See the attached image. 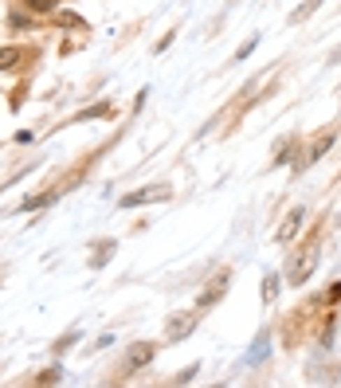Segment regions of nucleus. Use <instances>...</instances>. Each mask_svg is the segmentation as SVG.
Wrapping results in <instances>:
<instances>
[{
	"mask_svg": "<svg viewBox=\"0 0 341 388\" xmlns=\"http://www.w3.org/2000/svg\"><path fill=\"white\" fill-rule=\"evenodd\" d=\"M192 326H196V314H181V318L169 322V341H181L192 333Z\"/></svg>",
	"mask_w": 341,
	"mask_h": 388,
	"instance_id": "5",
	"label": "nucleus"
},
{
	"mask_svg": "<svg viewBox=\"0 0 341 388\" xmlns=\"http://www.w3.org/2000/svg\"><path fill=\"white\" fill-rule=\"evenodd\" d=\"M314 267H318V255H314V251H306V255H302L298 263H294V271H291V282H294V287H302V282H306V279L314 275Z\"/></svg>",
	"mask_w": 341,
	"mask_h": 388,
	"instance_id": "3",
	"label": "nucleus"
},
{
	"mask_svg": "<svg viewBox=\"0 0 341 388\" xmlns=\"http://www.w3.org/2000/svg\"><path fill=\"white\" fill-rule=\"evenodd\" d=\"M173 189L169 185H157V189H138V192H126L122 196V208H138V204H153V200H169Z\"/></svg>",
	"mask_w": 341,
	"mask_h": 388,
	"instance_id": "1",
	"label": "nucleus"
},
{
	"mask_svg": "<svg viewBox=\"0 0 341 388\" xmlns=\"http://www.w3.org/2000/svg\"><path fill=\"white\" fill-rule=\"evenodd\" d=\"M110 251H114V243H102V251H99V255H94V267H102V263L110 259Z\"/></svg>",
	"mask_w": 341,
	"mask_h": 388,
	"instance_id": "12",
	"label": "nucleus"
},
{
	"mask_svg": "<svg viewBox=\"0 0 341 388\" xmlns=\"http://www.w3.org/2000/svg\"><path fill=\"white\" fill-rule=\"evenodd\" d=\"M330 145H333V129H326V134H321V138H318V141H314V145H310V153H306V157H310V161H318L321 153L330 150Z\"/></svg>",
	"mask_w": 341,
	"mask_h": 388,
	"instance_id": "7",
	"label": "nucleus"
},
{
	"mask_svg": "<svg viewBox=\"0 0 341 388\" xmlns=\"http://www.w3.org/2000/svg\"><path fill=\"white\" fill-rule=\"evenodd\" d=\"M24 4H28L31 12H51L55 8V0H24Z\"/></svg>",
	"mask_w": 341,
	"mask_h": 388,
	"instance_id": "11",
	"label": "nucleus"
},
{
	"mask_svg": "<svg viewBox=\"0 0 341 388\" xmlns=\"http://www.w3.org/2000/svg\"><path fill=\"white\" fill-rule=\"evenodd\" d=\"M302 216H306V212H302V208H294L291 216L282 220V228H279V236H275V239H279V243H291V239L302 231Z\"/></svg>",
	"mask_w": 341,
	"mask_h": 388,
	"instance_id": "4",
	"label": "nucleus"
},
{
	"mask_svg": "<svg viewBox=\"0 0 341 388\" xmlns=\"http://www.w3.org/2000/svg\"><path fill=\"white\" fill-rule=\"evenodd\" d=\"M153 361V341H138V345L126 349V361H122V368L126 373H138L141 365H150Z\"/></svg>",
	"mask_w": 341,
	"mask_h": 388,
	"instance_id": "2",
	"label": "nucleus"
},
{
	"mask_svg": "<svg viewBox=\"0 0 341 388\" xmlns=\"http://www.w3.org/2000/svg\"><path fill=\"white\" fill-rule=\"evenodd\" d=\"M321 8V0H306V4H298V8H294V16H291V24H302V20H310L314 12Z\"/></svg>",
	"mask_w": 341,
	"mask_h": 388,
	"instance_id": "6",
	"label": "nucleus"
},
{
	"mask_svg": "<svg viewBox=\"0 0 341 388\" xmlns=\"http://www.w3.org/2000/svg\"><path fill=\"white\" fill-rule=\"evenodd\" d=\"M224 287H228V282H216V287H212V290H204L201 306H208V302H216V299H220V294H224Z\"/></svg>",
	"mask_w": 341,
	"mask_h": 388,
	"instance_id": "10",
	"label": "nucleus"
},
{
	"mask_svg": "<svg viewBox=\"0 0 341 388\" xmlns=\"http://www.w3.org/2000/svg\"><path fill=\"white\" fill-rule=\"evenodd\" d=\"M16 59H20V48H0V71L16 67Z\"/></svg>",
	"mask_w": 341,
	"mask_h": 388,
	"instance_id": "8",
	"label": "nucleus"
},
{
	"mask_svg": "<svg viewBox=\"0 0 341 388\" xmlns=\"http://www.w3.org/2000/svg\"><path fill=\"white\" fill-rule=\"evenodd\" d=\"M275 290H279V275H267V282H263V302H271Z\"/></svg>",
	"mask_w": 341,
	"mask_h": 388,
	"instance_id": "9",
	"label": "nucleus"
},
{
	"mask_svg": "<svg viewBox=\"0 0 341 388\" xmlns=\"http://www.w3.org/2000/svg\"><path fill=\"white\" fill-rule=\"evenodd\" d=\"M59 20H63V24H67V28H82V20H79V16H71V12H63Z\"/></svg>",
	"mask_w": 341,
	"mask_h": 388,
	"instance_id": "14",
	"label": "nucleus"
},
{
	"mask_svg": "<svg viewBox=\"0 0 341 388\" xmlns=\"http://www.w3.org/2000/svg\"><path fill=\"white\" fill-rule=\"evenodd\" d=\"M43 204H51V196H36V200H28V204H24V212H31V208H43Z\"/></svg>",
	"mask_w": 341,
	"mask_h": 388,
	"instance_id": "13",
	"label": "nucleus"
},
{
	"mask_svg": "<svg viewBox=\"0 0 341 388\" xmlns=\"http://www.w3.org/2000/svg\"><path fill=\"white\" fill-rule=\"evenodd\" d=\"M251 51H255V40H247V43H243V48H240V51H235V59H247Z\"/></svg>",
	"mask_w": 341,
	"mask_h": 388,
	"instance_id": "15",
	"label": "nucleus"
}]
</instances>
